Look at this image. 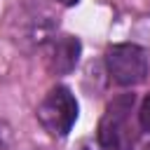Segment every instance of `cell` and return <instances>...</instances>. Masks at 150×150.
Returning <instances> with one entry per match:
<instances>
[{
  "instance_id": "obj_5",
  "label": "cell",
  "mask_w": 150,
  "mask_h": 150,
  "mask_svg": "<svg viewBox=\"0 0 150 150\" xmlns=\"http://www.w3.org/2000/svg\"><path fill=\"white\" fill-rule=\"evenodd\" d=\"M138 122H141L143 131H150V96L143 101V105L138 110Z\"/></svg>"
},
{
  "instance_id": "obj_4",
  "label": "cell",
  "mask_w": 150,
  "mask_h": 150,
  "mask_svg": "<svg viewBox=\"0 0 150 150\" xmlns=\"http://www.w3.org/2000/svg\"><path fill=\"white\" fill-rule=\"evenodd\" d=\"M77 59H80V40L73 38V35H63L59 38L54 45H52V52H49V68L54 73H70L75 66H77Z\"/></svg>"
},
{
  "instance_id": "obj_1",
  "label": "cell",
  "mask_w": 150,
  "mask_h": 150,
  "mask_svg": "<svg viewBox=\"0 0 150 150\" xmlns=\"http://www.w3.org/2000/svg\"><path fill=\"white\" fill-rule=\"evenodd\" d=\"M134 103H136L134 94H120L108 103L98 122V143L103 150H134L136 134L129 122Z\"/></svg>"
},
{
  "instance_id": "obj_2",
  "label": "cell",
  "mask_w": 150,
  "mask_h": 150,
  "mask_svg": "<svg viewBox=\"0 0 150 150\" xmlns=\"http://www.w3.org/2000/svg\"><path fill=\"white\" fill-rule=\"evenodd\" d=\"M38 120L45 127V131H49L52 136H59V138L68 136V131L77 120V101L73 91L63 84L49 89V94L38 105Z\"/></svg>"
},
{
  "instance_id": "obj_6",
  "label": "cell",
  "mask_w": 150,
  "mask_h": 150,
  "mask_svg": "<svg viewBox=\"0 0 150 150\" xmlns=\"http://www.w3.org/2000/svg\"><path fill=\"white\" fill-rule=\"evenodd\" d=\"M59 2H61V5H75L77 0H59Z\"/></svg>"
},
{
  "instance_id": "obj_3",
  "label": "cell",
  "mask_w": 150,
  "mask_h": 150,
  "mask_svg": "<svg viewBox=\"0 0 150 150\" xmlns=\"http://www.w3.org/2000/svg\"><path fill=\"white\" fill-rule=\"evenodd\" d=\"M105 66L110 77L122 87H136L148 75V56L138 45L122 42L105 52Z\"/></svg>"
},
{
  "instance_id": "obj_7",
  "label": "cell",
  "mask_w": 150,
  "mask_h": 150,
  "mask_svg": "<svg viewBox=\"0 0 150 150\" xmlns=\"http://www.w3.org/2000/svg\"><path fill=\"white\" fill-rule=\"evenodd\" d=\"M145 150H150V145H148V148H145Z\"/></svg>"
}]
</instances>
